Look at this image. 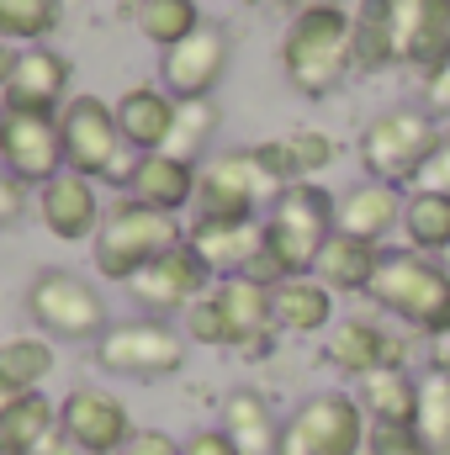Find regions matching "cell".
<instances>
[{"instance_id":"1","label":"cell","mask_w":450,"mask_h":455,"mask_svg":"<svg viewBox=\"0 0 450 455\" xmlns=\"http://www.w3.org/2000/svg\"><path fill=\"white\" fill-rule=\"evenodd\" d=\"M339 228V202L313 186V180H297L286 186L276 202H270V218H265V243L260 254L249 259V281L260 286H281L286 275H313L324 243L334 238Z\"/></svg>"},{"instance_id":"2","label":"cell","mask_w":450,"mask_h":455,"mask_svg":"<svg viewBox=\"0 0 450 455\" xmlns=\"http://www.w3.org/2000/svg\"><path fill=\"white\" fill-rule=\"evenodd\" d=\"M281 69L292 80V91H302L308 101H324L329 91L344 85V75L355 69V21L344 5H313L297 11L286 37H281Z\"/></svg>"},{"instance_id":"3","label":"cell","mask_w":450,"mask_h":455,"mask_svg":"<svg viewBox=\"0 0 450 455\" xmlns=\"http://www.w3.org/2000/svg\"><path fill=\"white\" fill-rule=\"evenodd\" d=\"M366 297L398 323H408L414 334L435 339L450 323V265L419 249H382V265Z\"/></svg>"},{"instance_id":"4","label":"cell","mask_w":450,"mask_h":455,"mask_svg":"<svg viewBox=\"0 0 450 455\" xmlns=\"http://www.w3.org/2000/svg\"><path fill=\"white\" fill-rule=\"evenodd\" d=\"M435 148H440V122L424 107H392L371 116L360 132L366 180H387V186H414Z\"/></svg>"},{"instance_id":"5","label":"cell","mask_w":450,"mask_h":455,"mask_svg":"<svg viewBox=\"0 0 450 455\" xmlns=\"http://www.w3.org/2000/svg\"><path fill=\"white\" fill-rule=\"evenodd\" d=\"M175 243H186L175 212H159V207H143V202L127 196L96 228V270L107 281H133L149 259L170 254Z\"/></svg>"},{"instance_id":"6","label":"cell","mask_w":450,"mask_h":455,"mask_svg":"<svg viewBox=\"0 0 450 455\" xmlns=\"http://www.w3.org/2000/svg\"><path fill=\"white\" fill-rule=\"evenodd\" d=\"M366 440H371L366 408L344 392H318L292 408L276 455H366Z\"/></svg>"},{"instance_id":"7","label":"cell","mask_w":450,"mask_h":455,"mask_svg":"<svg viewBox=\"0 0 450 455\" xmlns=\"http://www.w3.org/2000/svg\"><path fill=\"white\" fill-rule=\"evenodd\" d=\"M281 191L286 186H276L260 170L254 148L218 154L213 164L197 170V218H207V223H244V218L260 212V202H276Z\"/></svg>"},{"instance_id":"8","label":"cell","mask_w":450,"mask_h":455,"mask_svg":"<svg viewBox=\"0 0 450 455\" xmlns=\"http://www.w3.org/2000/svg\"><path fill=\"white\" fill-rule=\"evenodd\" d=\"M59 132H64V164L75 175H133V164L122 159V127H117V107H107L101 96H75L59 112Z\"/></svg>"},{"instance_id":"9","label":"cell","mask_w":450,"mask_h":455,"mask_svg":"<svg viewBox=\"0 0 450 455\" xmlns=\"http://www.w3.org/2000/svg\"><path fill=\"white\" fill-rule=\"evenodd\" d=\"M27 313L53 339H101L107 334V302L96 297L91 281H80L69 270H43L27 286Z\"/></svg>"},{"instance_id":"10","label":"cell","mask_w":450,"mask_h":455,"mask_svg":"<svg viewBox=\"0 0 450 455\" xmlns=\"http://www.w3.org/2000/svg\"><path fill=\"white\" fill-rule=\"evenodd\" d=\"M96 360L112 371V376H138V381H159V376H175L186 365V339L159 323V318H138V323H112L101 339H96Z\"/></svg>"},{"instance_id":"11","label":"cell","mask_w":450,"mask_h":455,"mask_svg":"<svg viewBox=\"0 0 450 455\" xmlns=\"http://www.w3.org/2000/svg\"><path fill=\"white\" fill-rule=\"evenodd\" d=\"M0 170H11L16 180H37V186H48L53 175H64L59 116L0 101Z\"/></svg>"},{"instance_id":"12","label":"cell","mask_w":450,"mask_h":455,"mask_svg":"<svg viewBox=\"0 0 450 455\" xmlns=\"http://www.w3.org/2000/svg\"><path fill=\"white\" fill-rule=\"evenodd\" d=\"M228 53H233L228 32L213 27V21H202L191 37H181L175 48H165L159 80H165V91L175 101H202V96L218 91V80L228 75Z\"/></svg>"},{"instance_id":"13","label":"cell","mask_w":450,"mask_h":455,"mask_svg":"<svg viewBox=\"0 0 450 455\" xmlns=\"http://www.w3.org/2000/svg\"><path fill=\"white\" fill-rule=\"evenodd\" d=\"M207 281H213V270L202 265V254H197L191 243H175L170 254L149 259V265L127 281V291H133L149 313H186L197 297H207Z\"/></svg>"},{"instance_id":"14","label":"cell","mask_w":450,"mask_h":455,"mask_svg":"<svg viewBox=\"0 0 450 455\" xmlns=\"http://www.w3.org/2000/svg\"><path fill=\"white\" fill-rule=\"evenodd\" d=\"M59 429L80 445L85 455H117L138 429L127 419V403L101 392V387H80L59 403Z\"/></svg>"},{"instance_id":"15","label":"cell","mask_w":450,"mask_h":455,"mask_svg":"<svg viewBox=\"0 0 450 455\" xmlns=\"http://www.w3.org/2000/svg\"><path fill=\"white\" fill-rule=\"evenodd\" d=\"M324 355H329L334 371L355 376V381H366V376H376V371H408V339L387 334V329L371 323V318H344V323H334Z\"/></svg>"},{"instance_id":"16","label":"cell","mask_w":450,"mask_h":455,"mask_svg":"<svg viewBox=\"0 0 450 455\" xmlns=\"http://www.w3.org/2000/svg\"><path fill=\"white\" fill-rule=\"evenodd\" d=\"M37 212H43V223L53 238H91L96 228H101V207H96V191H91V175H75V170H64V175H53L48 186H43V196H37Z\"/></svg>"},{"instance_id":"17","label":"cell","mask_w":450,"mask_h":455,"mask_svg":"<svg viewBox=\"0 0 450 455\" xmlns=\"http://www.w3.org/2000/svg\"><path fill=\"white\" fill-rule=\"evenodd\" d=\"M186 243L202 254V265H207L218 281H228V275H244L249 259L260 254L265 223H260V218H244V223H207V218H197V228L186 233Z\"/></svg>"},{"instance_id":"18","label":"cell","mask_w":450,"mask_h":455,"mask_svg":"<svg viewBox=\"0 0 450 455\" xmlns=\"http://www.w3.org/2000/svg\"><path fill=\"white\" fill-rule=\"evenodd\" d=\"M127 191L133 202L143 207H159V212H181L197 202V164L175 159V154H138L133 159V175H127Z\"/></svg>"},{"instance_id":"19","label":"cell","mask_w":450,"mask_h":455,"mask_svg":"<svg viewBox=\"0 0 450 455\" xmlns=\"http://www.w3.org/2000/svg\"><path fill=\"white\" fill-rule=\"evenodd\" d=\"M403 186H387V180H360L339 196V233L350 238H366V243H382L392 228H403Z\"/></svg>"},{"instance_id":"20","label":"cell","mask_w":450,"mask_h":455,"mask_svg":"<svg viewBox=\"0 0 450 455\" xmlns=\"http://www.w3.org/2000/svg\"><path fill=\"white\" fill-rule=\"evenodd\" d=\"M213 297H218V307H223L233 344H238V349H265L270 329H276L270 286H260V281H249V275H228V281L213 286Z\"/></svg>"},{"instance_id":"21","label":"cell","mask_w":450,"mask_h":455,"mask_svg":"<svg viewBox=\"0 0 450 455\" xmlns=\"http://www.w3.org/2000/svg\"><path fill=\"white\" fill-rule=\"evenodd\" d=\"M117 127H122V143L127 148L159 154L170 143V127H175V96L165 85H133L117 101Z\"/></svg>"},{"instance_id":"22","label":"cell","mask_w":450,"mask_h":455,"mask_svg":"<svg viewBox=\"0 0 450 455\" xmlns=\"http://www.w3.org/2000/svg\"><path fill=\"white\" fill-rule=\"evenodd\" d=\"M69 91V59L53 53V48H27L16 59V75L11 85L0 91L5 107H27V112H53Z\"/></svg>"},{"instance_id":"23","label":"cell","mask_w":450,"mask_h":455,"mask_svg":"<svg viewBox=\"0 0 450 455\" xmlns=\"http://www.w3.org/2000/svg\"><path fill=\"white\" fill-rule=\"evenodd\" d=\"M223 435L233 440L238 455H276L281 451V419H276V408L254 387H238V392L223 397Z\"/></svg>"},{"instance_id":"24","label":"cell","mask_w":450,"mask_h":455,"mask_svg":"<svg viewBox=\"0 0 450 455\" xmlns=\"http://www.w3.org/2000/svg\"><path fill=\"white\" fill-rule=\"evenodd\" d=\"M276 302V329L286 334H324L334 323V291L318 275H286L281 286H270Z\"/></svg>"},{"instance_id":"25","label":"cell","mask_w":450,"mask_h":455,"mask_svg":"<svg viewBox=\"0 0 450 455\" xmlns=\"http://www.w3.org/2000/svg\"><path fill=\"white\" fill-rule=\"evenodd\" d=\"M355 403L366 408L371 429H414L419 424V381L408 371H376L360 381Z\"/></svg>"},{"instance_id":"26","label":"cell","mask_w":450,"mask_h":455,"mask_svg":"<svg viewBox=\"0 0 450 455\" xmlns=\"http://www.w3.org/2000/svg\"><path fill=\"white\" fill-rule=\"evenodd\" d=\"M53 435H59V408L43 392H21L0 408V451L5 455H43Z\"/></svg>"},{"instance_id":"27","label":"cell","mask_w":450,"mask_h":455,"mask_svg":"<svg viewBox=\"0 0 450 455\" xmlns=\"http://www.w3.org/2000/svg\"><path fill=\"white\" fill-rule=\"evenodd\" d=\"M376 265H382V243L350 238V233H339V228H334V238L324 243V254H318L313 275H318L329 291H371Z\"/></svg>"},{"instance_id":"28","label":"cell","mask_w":450,"mask_h":455,"mask_svg":"<svg viewBox=\"0 0 450 455\" xmlns=\"http://www.w3.org/2000/svg\"><path fill=\"white\" fill-rule=\"evenodd\" d=\"M403 238L419 254H450V191L414 186L403 202Z\"/></svg>"},{"instance_id":"29","label":"cell","mask_w":450,"mask_h":455,"mask_svg":"<svg viewBox=\"0 0 450 455\" xmlns=\"http://www.w3.org/2000/svg\"><path fill=\"white\" fill-rule=\"evenodd\" d=\"M350 21H355V69H387V64H398L392 0H360L350 11Z\"/></svg>"},{"instance_id":"30","label":"cell","mask_w":450,"mask_h":455,"mask_svg":"<svg viewBox=\"0 0 450 455\" xmlns=\"http://www.w3.org/2000/svg\"><path fill=\"white\" fill-rule=\"evenodd\" d=\"M53 371V344L48 339H5L0 344V408L21 392H37Z\"/></svg>"},{"instance_id":"31","label":"cell","mask_w":450,"mask_h":455,"mask_svg":"<svg viewBox=\"0 0 450 455\" xmlns=\"http://www.w3.org/2000/svg\"><path fill=\"white\" fill-rule=\"evenodd\" d=\"M133 21L149 43L175 48L181 37H191L202 27V11H197V0H133Z\"/></svg>"},{"instance_id":"32","label":"cell","mask_w":450,"mask_h":455,"mask_svg":"<svg viewBox=\"0 0 450 455\" xmlns=\"http://www.w3.org/2000/svg\"><path fill=\"white\" fill-rule=\"evenodd\" d=\"M414 435L430 455H450V371H424L419 376V424Z\"/></svg>"},{"instance_id":"33","label":"cell","mask_w":450,"mask_h":455,"mask_svg":"<svg viewBox=\"0 0 450 455\" xmlns=\"http://www.w3.org/2000/svg\"><path fill=\"white\" fill-rule=\"evenodd\" d=\"M450 59V0H424L419 5V27H414V43H408V59L419 75H435Z\"/></svg>"},{"instance_id":"34","label":"cell","mask_w":450,"mask_h":455,"mask_svg":"<svg viewBox=\"0 0 450 455\" xmlns=\"http://www.w3.org/2000/svg\"><path fill=\"white\" fill-rule=\"evenodd\" d=\"M218 122H223V116H218V107H213V96H202V101H175V127H170L165 154H175V159L197 164V154L213 143Z\"/></svg>"},{"instance_id":"35","label":"cell","mask_w":450,"mask_h":455,"mask_svg":"<svg viewBox=\"0 0 450 455\" xmlns=\"http://www.w3.org/2000/svg\"><path fill=\"white\" fill-rule=\"evenodd\" d=\"M59 27V0H0V43H37Z\"/></svg>"},{"instance_id":"36","label":"cell","mask_w":450,"mask_h":455,"mask_svg":"<svg viewBox=\"0 0 450 455\" xmlns=\"http://www.w3.org/2000/svg\"><path fill=\"white\" fill-rule=\"evenodd\" d=\"M186 339H197V344H233V334H228V318H223V307H218V297L207 291V297H197L191 307H186Z\"/></svg>"},{"instance_id":"37","label":"cell","mask_w":450,"mask_h":455,"mask_svg":"<svg viewBox=\"0 0 450 455\" xmlns=\"http://www.w3.org/2000/svg\"><path fill=\"white\" fill-rule=\"evenodd\" d=\"M286 143H292V159H297V175H302V180L334 164V138L318 132V127H302V132H292Z\"/></svg>"},{"instance_id":"38","label":"cell","mask_w":450,"mask_h":455,"mask_svg":"<svg viewBox=\"0 0 450 455\" xmlns=\"http://www.w3.org/2000/svg\"><path fill=\"white\" fill-rule=\"evenodd\" d=\"M366 455H430V451H424V440L414 429H371Z\"/></svg>"},{"instance_id":"39","label":"cell","mask_w":450,"mask_h":455,"mask_svg":"<svg viewBox=\"0 0 450 455\" xmlns=\"http://www.w3.org/2000/svg\"><path fill=\"white\" fill-rule=\"evenodd\" d=\"M414 186H424V191H450V132H440V148L430 154V164L419 170Z\"/></svg>"},{"instance_id":"40","label":"cell","mask_w":450,"mask_h":455,"mask_svg":"<svg viewBox=\"0 0 450 455\" xmlns=\"http://www.w3.org/2000/svg\"><path fill=\"white\" fill-rule=\"evenodd\" d=\"M424 112L450 116V59L435 69V75H424Z\"/></svg>"},{"instance_id":"41","label":"cell","mask_w":450,"mask_h":455,"mask_svg":"<svg viewBox=\"0 0 450 455\" xmlns=\"http://www.w3.org/2000/svg\"><path fill=\"white\" fill-rule=\"evenodd\" d=\"M117 455H181V445H175L165 429H138V435H133Z\"/></svg>"},{"instance_id":"42","label":"cell","mask_w":450,"mask_h":455,"mask_svg":"<svg viewBox=\"0 0 450 455\" xmlns=\"http://www.w3.org/2000/svg\"><path fill=\"white\" fill-rule=\"evenodd\" d=\"M21 207H27V196H21V180L11 175V170H0V228H11L21 218Z\"/></svg>"},{"instance_id":"43","label":"cell","mask_w":450,"mask_h":455,"mask_svg":"<svg viewBox=\"0 0 450 455\" xmlns=\"http://www.w3.org/2000/svg\"><path fill=\"white\" fill-rule=\"evenodd\" d=\"M181 455H238V451H233V440H228L223 429H197V435L181 445Z\"/></svg>"},{"instance_id":"44","label":"cell","mask_w":450,"mask_h":455,"mask_svg":"<svg viewBox=\"0 0 450 455\" xmlns=\"http://www.w3.org/2000/svg\"><path fill=\"white\" fill-rule=\"evenodd\" d=\"M430 365H435V371H450V323L430 339Z\"/></svg>"},{"instance_id":"45","label":"cell","mask_w":450,"mask_h":455,"mask_svg":"<svg viewBox=\"0 0 450 455\" xmlns=\"http://www.w3.org/2000/svg\"><path fill=\"white\" fill-rule=\"evenodd\" d=\"M16 59H21V53H16L11 43H0V91H5V85H11V75H16Z\"/></svg>"},{"instance_id":"46","label":"cell","mask_w":450,"mask_h":455,"mask_svg":"<svg viewBox=\"0 0 450 455\" xmlns=\"http://www.w3.org/2000/svg\"><path fill=\"white\" fill-rule=\"evenodd\" d=\"M43 455H85V451H80V445H75V440H69V435L59 429V435H53V440L43 445Z\"/></svg>"},{"instance_id":"47","label":"cell","mask_w":450,"mask_h":455,"mask_svg":"<svg viewBox=\"0 0 450 455\" xmlns=\"http://www.w3.org/2000/svg\"><path fill=\"white\" fill-rule=\"evenodd\" d=\"M286 5H292V16H297V11H313V5H329V0H286Z\"/></svg>"},{"instance_id":"48","label":"cell","mask_w":450,"mask_h":455,"mask_svg":"<svg viewBox=\"0 0 450 455\" xmlns=\"http://www.w3.org/2000/svg\"><path fill=\"white\" fill-rule=\"evenodd\" d=\"M446 259H450V254H446Z\"/></svg>"},{"instance_id":"49","label":"cell","mask_w":450,"mask_h":455,"mask_svg":"<svg viewBox=\"0 0 450 455\" xmlns=\"http://www.w3.org/2000/svg\"><path fill=\"white\" fill-rule=\"evenodd\" d=\"M0 455H5V451H0Z\"/></svg>"}]
</instances>
